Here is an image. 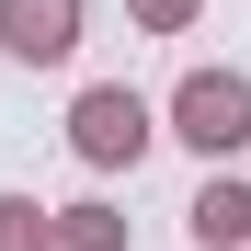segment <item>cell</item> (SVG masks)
Here are the masks:
<instances>
[{
  "instance_id": "cell-1",
  "label": "cell",
  "mask_w": 251,
  "mask_h": 251,
  "mask_svg": "<svg viewBox=\"0 0 251 251\" xmlns=\"http://www.w3.org/2000/svg\"><path fill=\"white\" fill-rule=\"evenodd\" d=\"M149 137H160V114L126 92V80H92V92L69 103V149L92 160V172H137V160H149Z\"/></svg>"
},
{
  "instance_id": "cell-2",
  "label": "cell",
  "mask_w": 251,
  "mask_h": 251,
  "mask_svg": "<svg viewBox=\"0 0 251 251\" xmlns=\"http://www.w3.org/2000/svg\"><path fill=\"white\" fill-rule=\"evenodd\" d=\"M172 137L205 149V160L251 149V80H240V69H194L183 92H172Z\"/></svg>"
},
{
  "instance_id": "cell-3",
  "label": "cell",
  "mask_w": 251,
  "mask_h": 251,
  "mask_svg": "<svg viewBox=\"0 0 251 251\" xmlns=\"http://www.w3.org/2000/svg\"><path fill=\"white\" fill-rule=\"evenodd\" d=\"M0 46H12L23 69H69V46H80V0H0Z\"/></svg>"
},
{
  "instance_id": "cell-4",
  "label": "cell",
  "mask_w": 251,
  "mask_h": 251,
  "mask_svg": "<svg viewBox=\"0 0 251 251\" xmlns=\"http://www.w3.org/2000/svg\"><path fill=\"white\" fill-rule=\"evenodd\" d=\"M183 228H194V251H251V183H217V172H205V194L183 205Z\"/></svg>"
},
{
  "instance_id": "cell-5",
  "label": "cell",
  "mask_w": 251,
  "mask_h": 251,
  "mask_svg": "<svg viewBox=\"0 0 251 251\" xmlns=\"http://www.w3.org/2000/svg\"><path fill=\"white\" fill-rule=\"evenodd\" d=\"M46 251H126L114 205H46Z\"/></svg>"
},
{
  "instance_id": "cell-6",
  "label": "cell",
  "mask_w": 251,
  "mask_h": 251,
  "mask_svg": "<svg viewBox=\"0 0 251 251\" xmlns=\"http://www.w3.org/2000/svg\"><path fill=\"white\" fill-rule=\"evenodd\" d=\"M0 251H46V205L34 194H0Z\"/></svg>"
},
{
  "instance_id": "cell-7",
  "label": "cell",
  "mask_w": 251,
  "mask_h": 251,
  "mask_svg": "<svg viewBox=\"0 0 251 251\" xmlns=\"http://www.w3.org/2000/svg\"><path fill=\"white\" fill-rule=\"evenodd\" d=\"M126 12H137V34H194L205 0H126Z\"/></svg>"
}]
</instances>
